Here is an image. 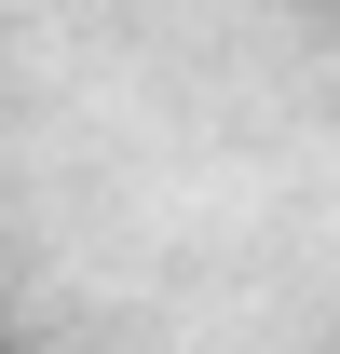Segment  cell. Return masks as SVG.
<instances>
[]
</instances>
